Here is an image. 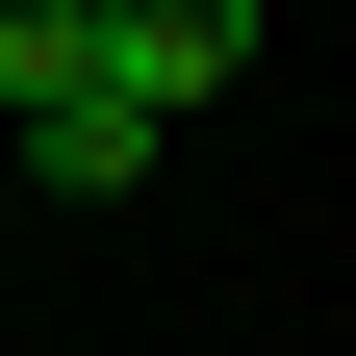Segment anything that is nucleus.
Returning <instances> with one entry per match:
<instances>
[{"label":"nucleus","instance_id":"nucleus-2","mask_svg":"<svg viewBox=\"0 0 356 356\" xmlns=\"http://www.w3.org/2000/svg\"><path fill=\"white\" fill-rule=\"evenodd\" d=\"M76 76H127V102H229V76H254V0H76Z\"/></svg>","mask_w":356,"mask_h":356},{"label":"nucleus","instance_id":"nucleus-3","mask_svg":"<svg viewBox=\"0 0 356 356\" xmlns=\"http://www.w3.org/2000/svg\"><path fill=\"white\" fill-rule=\"evenodd\" d=\"M76 76V0H0V102H51Z\"/></svg>","mask_w":356,"mask_h":356},{"label":"nucleus","instance_id":"nucleus-1","mask_svg":"<svg viewBox=\"0 0 356 356\" xmlns=\"http://www.w3.org/2000/svg\"><path fill=\"white\" fill-rule=\"evenodd\" d=\"M178 127L127 102V76H51V102H0V204H127Z\"/></svg>","mask_w":356,"mask_h":356}]
</instances>
